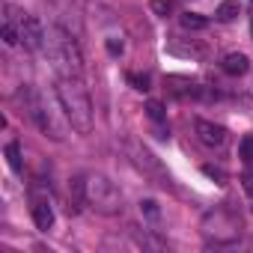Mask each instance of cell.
<instances>
[{
	"mask_svg": "<svg viewBox=\"0 0 253 253\" xmlns=\"http://www.w3.org/2000/svg\"><path fill=\"white\" fill-rule=\"evenodd\" d=\"M238 155H241L247 164H253V134H247V137L241 140V146H238Z\"/></svg>",
	"mask_w": 253,
	"mask_h": 253,
	"instance_id": "12",
	"label": "cell"
},
{
	"mask_svg": "<svg viewBox=\"0 0 253 253\" xmlns=\"http://www.w3.org/2000/svg\"><path fill=\"white\" fill-rule=\"evenodd\" d=\"M45 33H48V30L39 24V18L27 15V18L21 21V39H24V45H27V48H33V51L45 48Z\"/></svg>",
	"mask_w": 253,
	"mask_h": 253,
	"instance_id": "4",
	"label": "cell"
},
{
	"mask_svg": "<svg viewBox=\"0 0 253 253\" xmlns=\"http://www.w3.org/2000/svg\"><path fill=\"white\" fill-rule=\"evenodd\" d=\"M89 200L95 203L98 211L113 214L116 206H119V191H116L107 179H92V182H89Z\"/></svg>",
	"mask_w": 253,
	"mask_h": 253,
	"instance_id": "3",
	"label": "cell"
},
{
	"mask_svg": "<svg viewBox=\"0 0 253 253\" xmlns=\"http://www.w3.org/2000/svg\"><path fill=\"white\" fill-rule=\"evenodd\" d=\"M33 223H36L39 229H51V226H54V209H51V203L42 200V197H33Z\"/></svg>",
	"mask_w": 253,
	"mask_h": 253,
	"instance_id": "6",
	"label": "cell"
},
{
	"mask_svg": "<svg viewBox=\"0 0 253 253\" xmlns=\"http://www.w3.org/2000/svg\"><path fill=\"white\" fill-rule=\"evenodd\" d=\"M220 69H223L226 75L238 78V75H244V72L250 69V60H247L244 54H226V57H223V63H220Z\"/></svg>",
	"mask_w": 253,
	"mask_h": 253,
	"instance_id": "7",
	"label": "cell"
},
{
	"mask_svg": "<svg viewBox=\"0 0 253 253\" xmlns=\"http://www.w3.org/2000/svg\"><path fill=\"white\" fill-rule=\"evenodd\" d=\"M45 51H48V60H51L63 75L81 78V72H84V57H81L78 42H75L66 30L48 27V33H45Z\"/></svg>",
	"mask_w": 253,
	"mask_h": 253,
	"instance_id": "2",
	"label": "cell"
},
{
	"mask_svg": "<svg viewBox=\"0 0 253 253\" xmlns=\"http://www.w3.org/2000/svg\"><path fill=\"white\" fill-rule=\"evenodd\" d=\"M57 98L66 110L69 122H72V128L81 134H89L92 131V104H89V95L81 86V81L72 75H63L57 81Z\"/></svg>",
	"mask_w": 253,
	"mask_h": 253,
	"instance_id": "1",
	"label": "cell"
},
{
	"mask_svg": "<svg viewBox=\"0 0 253 253\" xmlns=\"http://www.w3.org/2000/svg\"><path fill=\"white\" fill-rule=\"evenodd\" d=\"M146 113H149V119H155V122H164V107H161L158 101H149V104H146Z\"/></svg>",
	"mask_w": 253,
	"mask_h": 253,
	"instance_id": "13",
	"label": "cell"
},
{
	"mask_svg": "<svg viewBox=\"0 0 253 253\" xmlns=\"http://www.w3.org/2000/svg\"><path fill=\"white\" fill-rule=\"evenodd\" d=\"M197 137L206 143V146H223L226 140V131L214 122H206V119H197Z\"/></svg>",
	"mask_w": 253,
	"mask_h": 253,
	"instance_id": "5",
	"label": "cell"
},
{
	"mask_svg": "<svg viewBox=\"0 0 253 253\" xmlns=\"http://www.w3.org/2000/svg\"><path fill=\"white\" fill-rule=\"evenodd\" d=\"M182 24H185L188 30H203V27H206V18L197 15V12H185V15H182Z\"/></svg>",
	"mask_w": 253,
	"mask_h": 253,
	"instance_id": "10",
	"label": "cell"
},
{
	"mask_svg": "<svg viewBox=\"0 0 253 253\" xmlns=\"http://www.w3.org/2000/svg\"><path fill=\"white\" fill-rule=\"evenodd\" d=\"M107 51H110V54H122V42L110 36V39H107Z\"/></svg>",
	"mask_w": 253,
	"mask_h": 253,
	"instance_id": "17",
	"label": "cell"
},
{
	"mask_svg": "<svg viewBox=\"0 0 253 253\" xmlns=\"http://www.w3.org/2000/svg\"><path fill=\"white\" fill-rule=\"evenodd\" d=\"M155 9H158V12H164V15H167V9H170V3H164V0H155Z\"/></svg>",
	"mask_w": 253,
	"mask_h": 253,
	"instance_id": "18",
	"label": "cell"
},
{
	"mask_svg": "<svg viewBox=\"0 0 253 253\" xmlns=\"http://www.w3.org/2000/svg\"><path fill=\"white\" fill-rule=\"evenodd\" d=\"M140 209H143L149 217H158V206H155L152 200H143V203H140Z\"/></svg>",
	"mask_w": 253,
	"mask_h": 253,
	"instance_id": "16",
	"label": "cell"
},
{
	"mask_svg": "<svg viewBox=\"0 0 253 253\" xmlns=\"http://www.w3.org/2000/svg\"><path fill=\"white\" fill-rule=\"evenodd\" d=\"M6 161H9V167L15 170V173H21V149H18V143H9L6 146Z\"/></svg>",
	"mask_w": 253,
	"mask_h": 253,
	"instance_id": "9",
	"label": "cell"
},
{
	"mask_svg": "<svg viewBox=\"0 0 253 253\" xmlns=\"http://www.w3.org/2000/svg\"><path fill=\"white\" fill-rule=\"evenodd\" d=\"M238 15V0H223V3L217 6V18L220 21H232Z\"/></svg>",
	"mask_w": 253,
	"mask_h": 253,
	"instance_id": "8",
	"label": "cell"
},
{
	"mask_svg": "<svg viewBox=\"0 0 253 253\" xmlns=\"http://www.w3.org/2000/svg\"><path fill=\"white\" fill-rule=\"evenodd\" d=\"M18 39H21V33H15L12 24H3V42H6V45H15Z\"/></svg>",
	"mask_w": 253,
	"mask_h": 253,
	"instance_id": "14",
	"label": "cell"
},
{
	"mask_svg": "<svg viewBox=\"0 0 253 253\" xmlns=\"http://www.w3.org/2000/svg\"><path fill=\"white\" fill-rule=\"evenodd\" d=\"M241 188L247 191V197H253V170H247V173L241 176Z\"/></svg>",
	"mask_w": 253,
	"mask_h": 253,
	"instance_id": "15",
	"label": "cell"
},
{
	"mask_svg": "<svg viewBox=\"0 0 253 253\" xmlns=\"http://www.w3.org/2000/svg\"><path fill=\"white\" fill-rule=\"evenodd\" d=\"M128 84H131L134 89H140V92H149V84H152V81H149V75H137V72H131V75H128Z\"/></svg>",
	"mask_w": 253,
	"mask_h": 253,
	"instance_id": "11",
	"label": "cell"
}]
</instances>
